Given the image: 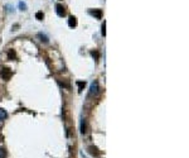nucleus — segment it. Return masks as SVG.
I'll list each match as a JSON object with an SVG mask.
<instances>
[{
  "instance_id": "f257e3e1",
  "label": "nucleus",
  "mask_w": 189,
  "mask_h": 158,
  "mask_svg": "<svg viewBox=\"0 0 189 158\" xmlns=\"http://www.w3.org/2000/svg\"><path fill=\"white\" fill-rule=\"evenodd\" d=\"M0 76L3 77V80H9L10 77H12V71H10V68L3 67L1 68V71H0Z\"/></svg>"
},
{
  "instance_id": "f03ea898",
  "label": "nucleus",
  "mask_w": 189,
  "mask_h": 158,
  "mask_svg": "<svg viewBox=\"0 0 189 158\" xmlns=\"http://www.w3.org/2000/svg\"><path fill=\"white\" fill-rule=\"evenodd\" d=\"M56 11H57V14L59 17H64L66 15V10H64V6L62 4H57L56 5Z\"/></svg>"
},
{
  "instance_id": "7ed1b4c3",
  "label": "nucleus",
  "mask_w": 189,
  "mask_h": 158,
  "mask_svg": "<svg viewBox=\"0 0 189 158\" xmlns=\"http://www.w3.org/2000/svg\"><path fill=\"white\" fill-rule=\"evenodd\" d=\"M98 92V82L97 81H93L91 85V90H90V95H96Z\"/></svg>"
},
{
  "instance_id": "20e7f679",
  "label": "nucleus",
  "mask_w": 189,
  "mask_h": 158,
  "mask_svg": "<svg viewBox=\"0 0 189 158\" xmlns=\"http://www.w3.org/2000/svg\"><path fill=\"white\" fill-rule=\"evenodd\" d=\"M90 14H92L93 17H96L97 19H101V17H102V10H101V9H93V10H90Z\"/></svg>"
},
{
  "instance_id": "39448f33",
  "label": "nucleus",
  "mask_w": 189,
  "mask_h": 158,
  "mask_svg": "<svg viewBox=\"0 0 189 158\" xmlns=\"http://www.w3.org/2000/svg\"><path fill=\"white\" fill-rule=\"evenodd\" d=\"M68 25L69 27H72V28L76 27V25H77V18L73 17V15H72V17H69L68 18Z\"/></svg>"
},
{
  "instance_id": "423d86ee",
  "label": "nucleus",
  "mask_w": 189,
  "mask_h": 158,
  "mask_svg": "<svg viewBox=\"0 0 189 158\" xmlns=\"http://www.w3.org/2000/svg\"><path fill=\"white\" fill-rule=\"evenodd\" d=\"M8 116V114H6V111L4 110V109H1L0 107V120H4V119Z\"/></svg>"
},
{
  "instance_id": "0eeeda50",
  "label": "nucleus",
  "mask_w": 189,
  "mask_h": 158,
  "mask_svg": "<svg viewBox=\"0 0 189 158\" xmlns=\"http://www.w3.org/2000/svg\"><path fill=\"white\" fill-rule=\"evenodd\" d=\"M0 158H6V151L3 147H0Z\"/></svg>"
},
{
  "instance_id": "6e6552de",
  "label": "nucleus",
  "mask_w": 189,
  "mask_h": 158,
  "mask_svg": "<svg viewBox=\"0 0 189 158\" xmlns=\"http://www.w3.org/2000/svg\"><path fill=\"white\" fill-rule=\"evenodd\" d=\"M90 153H91V154H95V156H97L98 154L97 148L96 147H90Z\"/></svg>"
},
{
  "instance_id": "1a4fd4ad",
  "label": "nucleus",
  "mask_w": 189,
  "mask_h": 158,
  "mask_svg": "<svg viewBox=\"0 0 189 158\" xmlns=\"http://www.w3.org/2000/svg\"><path fill=\"white\" fill-rule=\"evenodd\" d=\"M81 132L86 133V121L85 120H82V123H81Z\"/></svg>"
},
{
  "instance_id": "9d476101",
  "label": "nucleus",
  "mask_w": 189,
  "mask_h": 158,
  "mask_svg": "<svg viewBox=\"0 0 189 158\" xmlns=\"http://www.w3.org/2000/svg\"><path fill=\"white\" fill-rule=\"evenodd\" d=\"M43 17H44V15H43V11H38V13L35 14V18H37L38 20H42V19H43Z\"/></svg>"
},
{
  "instance_id": "9b49d317",
  "label": "nucleus",
  "mask_w": 189,
  "mask_h": 158,
  "mask_svg": "<svg viewBox=\"0 0 189 158\" xmlns=\"http://www.w3.org/2000/svg\"><path fill=\"white\" fill-rule=\"evenodd\" d=\"M38 37H39V38H42V39H40V40H42V42H46V43H47V42H48V38H47V37H46V35H44V34L39 33V34H38Z\"/></svg>"
},
{
  "instance_id": "f8f14e48",
  "label": "nucleus",
  "mask_w": 189,
  "mask_h": 158,
  "mask_svg": "<svg viewBox=\"0 0 189 158\" xmlns=\"http://www.w3.org/2000/svg\"><path fill=\"white\" fill-rule=\"evenodd\" d=\"M77 86H78V89L82 90L83 87H85V82H82V81H77Z\"/></svg>"
},
{
  "instance_id": "ddd939ff",
  "label": "nucleus",
  "mask_w": 189,
  "mask_h": 158,
  "mask_svg": "<svg viewBox=\"0 0 189 158\" xmlns=\"http://www.w3.org/2000/svg\"><path fill=\"white\" fill-rule=\"evenodd\" d=\"M19 8H20L22 10H27V5L24 4L23 1H20V3H19Z\"/></svg>"
},
{
  "instance_id": "4468645a",
  "label": "nucleus",
  "mask_w": 189,
  "mask_h": 158,
  "mask_svg": "<svg viewBox=\"0 0 189 158\" xmlns=\"http://www.w3.org/2000/svg\"><path fill=\"white\" fill-rule=\"evenodd\" d=\"M106 22H103L102 24V30H101V33H102V35H106Z\"/></svg>"
},
{
  "instance_id": "2eb2a0df",
  "label": "nucleus",
  "mask_w": 189,
  "mask_h": 158,
  "mask_svg": "<svg viewBox=\"0 0 189 158\" xmlns=\"http://www.w3.org/2000/svg\"><path fill=\"white\" fill-rule=\"evenodd\" d=\"M8 56H9V58H14V57H15V52H14V51H9Z\"/></svg>"
},
{
  "instance_id": "dca6fc26",
  "label": "nucleus",
  "mask_w": 189,
  "mask_h": 158,
  "mask_svg": "<svg viewBox=\"0 0 189 158\" xmlns=\"http://www.w3.org/2000/svg\"><path fill=\"white\" fill-rule=\"evenodd\" d=\"M92 56H95V58L97 60V58H98V53H97L96 51H95V52H92Z\"/></svg>"
}]
</instances>
